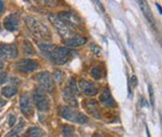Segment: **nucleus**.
<instances>
[{
  "label": "nucleus",
  "mask_w": 162,
  "mask_h": 137,
  "mask_svg": "<svg viewBox=\"0 0 162 137\" xmlns=\"http://www.w3.org/2000/svg\"><path fill=\"white\" fill-rule=\"evenodd\" d=\"M87 43V38L83 37V36L80 35H75V37H72L70 40L65 42V44H67L68 47H80V45H83V44Z\"/></svg>",
  "instance_id": "16"
},
{
  "label": "nucleus",
  "mask_w": 162,
  "mask_h": 137,
  "mask_svg": "<svg viewBox=\"0 0 162 137\" xmlns=\"http://www.w3.org/2000/svg\"><path fill=\"white\" fill-rule=\"evenodd\" d=\"M5 11V2L3 1H0V14Z\"/></svg>",
  "instance_id": "30"
},
{
  "label": "nucleus",
  "mask_w": 162,
  "mask_h": 137,
  "mask_svg": "<svg viewBox=\"0 0 162 137\" xmlns=\"http://www.w3.org/2000/svg\"><path fill=\"white\" fill-rule=\"evenodd\" d=\"M64 78V73L59 70H55L54 71V80H56L57 82H61L62 79Z\"/></svg>",
  "instance_id": "26"
},
{
  "label": "nucleus",
  "mask_w": 162,
  "mask_h": 137,
  "mask_svg": "<svg viewBox=\"0 0 162 137\" xmlns=\"http://www.w3.org/2000/svg\"><path fill=\"white\" fill-rule=\"evenodd\" d=\"M157 8H158V10H159L160 14H161V13H162V11H161V7H160V5H158V3H157Z\"/></svg>",
  "instance_id": "34"
},
{
  "label": "nucleus",
  "mask_w": 162,
  "mask_h": 137,
  "mask_svg": "<svg viewBox=\"0 0 162 137\" xmlns=\"http://www.w3.org/2000/svg\"><path fill=\"white\" fill-rule=\"evenodd\" d=\"M39 49L49 61L57 65H63L67 63L71 56V50L59 47L55 44L39 43Z\"/></svg>",
  "instance_id": "1"
},
{
  "label": "nucleus",
  "mask_w": 162,
  "mask_h": 137,
  "mask_svg": "<svg viewBox=\"0 0 162 137\" xmlns=\"http://www.w3.org/2000/svg\"><path fill=\"white\" fill-rule=\"evenodd\" d=\"M25 23H26L27 27L30 29L31 33L35 36L38 39L47 40L51 38L50 30L48 29V27L46 25H43L41 22L35 20L33 18H25Z\"/></svg>",
  "instance_id": "2"
},
{
  "label": "nucleus",
  "mask_w": 162,
  "mask_h": 137,
  "mask_svg": "<svg viewBox=\"0 0 162 137\" xmlns=\"http://www.w3.org/2000/svg\"><path fill=\"white\" fill-rule=\"evenodd\" d=\"M33 100L39 111H42V112L49 111V109H50V100H49L48 96L44 94V91L41 88H38L34 92Z\"/></svg>",
  "instance_id": "5"
},
{
  "label": "nucleus",
  "mask_w": 162,
  "mask_h": 137,
  "mask_svg": "<svg viewBox=\"0 0 162 137\" xmlns=\"http://www.w3.org/2000/svg\"><path fill=\"white\" fill-rule=\"evenodd\" d=\"M20 107H21V111L25 117H31L34 113V109H33V105H31L30 98L27 95L26 93L22 94L20 98Z\"/></svg>",
  "instance_id": "12"
},
{
  "label": "nucleus",
  "mask_w": 162,
  "mask_h": 137,
  "mask_svg": "<svg viewBox=\"0 0 162 137\" xmlns=\"http://www.w3.org/2000/svg\"><path fill=\"white\" fill-rule=\"evenodd\" d=\"M91 76L94 78L95 80H99L102 77H103V70L99 66H95L94 68L91 71Z\"/></svg>",
  "instance_id": "23"
},
{
  "label": "nucleus",
  "mask_w": 162,
  "mask_h": 137,
  "mask_svg": "<svg viewBox=\"0 0 162 137\" xmlns=\"http://www.w3.org/2000/svg\"><path fill=\"white\" fill-rule=\"evenodd\" d=\"M62 131H63L64 137H75V130L70 125L64 124L62 126Z\"/></svg>",
  "instance_id": "22"
},
{
  "label": "nucleus",
  "mask_w": 162,
  "mask_h": 137,
  "mask_svg": "<svg viewBox=\"0 0 162 137\" xmlns=\"http://www.w3.org/2000/svg\"><path fill=\"white\" fill-rule=\"evenodd\" d=\"M0 30H1V24H0Z\"/></svg>",
  "instance_id": "35"
},
{
  "label": "nucleus",
  "mask_w": 162,
  "mask_h": 137,
  "mask_svg": "<svg viewBox=\"0 0 162 137\" xmlns=\"http://www.w3.org/2000/svg\"><path fill=\"white\" fill-rule=\"evenodd\" d=\"M78 86L80 88V91L83 94L89 96H93L97 93V88H95V85L91 82H88L86 80H80L78 83Z\"/></svg>",
  "instance_id": "13"
},
{
  "label": "nucleus",
  "mask_w": 162,
  "mask_h": 137,
  "mask_svg": "<svg viewBox=\"0 0 162 137\" xmlns=\"http://www.w3.org/2000/svg\"><path fill=\"white\" fill-rule=\"evenodd\" d=\"M68 88H69L70 91H71L72 93L76 95L77 92H78V88H77V84H76V81H75L74 78H71V79H69V85H68Z\"/></svg>",
  "instance_id": "24"
},
{
  "label": "nucleus",
  "mask_w": 162,
  "mask_h": 137,
  "mask_svg": "<svg viewBox=\"0 0 162 137\" xmlns=\"http://www.w3.org/2000/svg\"><path fill=\"white\" fill-rule=\"evenodd\" d=\"M3 66H5V64H3V62H2V60L0 58V70L3 68Z\"/></svg>",
  "instance_id": "33"
},
{
  "label": "nucleus",
  "mask_w": 162,
  "mask_h": 137,
  "mask_svg": "<svg viewBox=\"0 0 162 137\" xmlns=\"http://www.w3.org/2000/svg\"><path fill=\"white\" fill-rule=\"evenodd\" d=\"M59 112L61 115V117H63L64 119L68 120V121L75 122L78 124H83L88 122V118L86 115H83L82 112L76 111L68 106H61L59 108Z\"/></svg>",
  "instance_id": "3"
},
{
  "label": "nucleus",
  "mask_w": 162,
  "mask_h": 137,
  "mask_svg": "<svg viewBox=\"0 0 162 137\" xmlns=\"http://www.w3.org/2000/svg\"><path fill=\"white\" fill-rule=\"evenodd\" d=\"M99 102L106 107H110V108L116 107V102H115L114 97L111 96V94H110V92L108 90L104 91L103 93L101 94V96H99Z\"/></svg>",
  "instance_id": "14"
},
{
  "label": "nucleus",
  "mask_w": 162,
  "mask_h": 137,
  "mask_svg": "<svg viewBox=\"0 0 162 137\" xmlns=\"http://www.w3.org/2000/svg\"><path fill=\"white\" fill-rule=\"evenodd\" d=\"M20 25V16L18 13H12L3 20V27L9 31H16Z\"/></svg>",
  "instance_id": "11"
},
{
  "label": "nucleus",
  "mask_w": 162,
  "mask_h": 137,
  "mask_svg": "<svg viewBox=\"0 0 162 137\" xmlns=\"http://www.w3.org/2000/svg\"><path fill=\"white\" fill-rule=\"evenodd\" d=\"M138 3H140V10H142V12L145 15V18H147V21H148L151 25H155V18H153L152 13H151V11H150V9H149L148 5H147V2H145V1H140Z\"/></svg>",
  "instance_id": "17"
},
{
  "label": "nucleus",
  "mask_w": 162,
  "mask_h": 137,
  "mask_svg": "<svg viewBox=\"0 0 162 137\" xmlns=\"http://www.w3.org/2000/svg\"><path fill=\"white\" fill-rule=\"evenodd\" d=\"M5 105H6V100H1V98H0V107L5 106Z\"/></svg>",
  "instance_id": "32"
},
{
  "label": "nucleus",
  "mask_w": 162,
  "mask_h": 137,
  "mask_svg": "<svg viewBox=\"0 0 162 137\" xmlns=\"http://www.w3.org/2000/svg\"><path fill=\"white\" fill-rule=\"evenodd\" d=\"M57 18L64 23L67 27H69L70 29L71 28H77L79 26V21L78 18H76V15L71 13V12H59Z\"/></svg>",
  "instance_id": "7"
},
{
  "label": "nucleus",
  "mask_w": 162,
  "mask_h": 137,
  "mask_svg": "<svg viewBox=\"0 0 162 137\" xmlns=\"http://www.w3.org/2000/svg\"><path fill=\"white\" fill-rule=\"evenodd\" d=\"M36 80L39 82L42 90H46L48 92H52L54 90V80H53L52 76L48 71L39 72L37 75V77H36Z\"/></svg>",
  "instance_id": "6"
},
{
  "label": "nucleus",
  "mask_w": 162,
  "mask_h": 137,
  "mask_svg": "<svg viewBox=\"0 0 162 137\" xmlns=\"http://www.w3.org/2000/svg\"><path fill=\"white\" fill-rule=\"evenodd\" d=\"M49 20H50V22L52 23L55 27H56V29L59 30V35L62 36V38H63L65 42L68 41V40H70L72 37H75L76 33H75L74 31L69 28V27L66 26V25L64 24V23L62 22L59 18H57V15L50 14V15H49Z\"/></svg>",
  "instance_id": "4"
},
{
  "label": "nucleus",
  "mask_w": 162,
  "mask_h": 137,
  "mask_svg": "<svg viewBox=\"0 0 162 137\" xmlns=\"http://www.w3.org/2000/svg\"><path fill=\"white\" fill-rule=\"evenodd\" d=\"M132 83H133V86L137 85V78H136V76H132Z\"/></svg>",
  "instance_id": "29"
},
{
  "label": "nucleus",
  "mask_w": 162,
  "mask_h": 137,
  "mask_svg": "<svg viewBox=\"0 0 162 137\" xmlns=\"http://www.w3.org/2000/svg\"><path fill=\"white\" fill-rule=\"evenodd\" d=\"M15 122H16V117L12 113V115H9V125L13 126L14 124H15Z\"/></svg>",
  "instance_id": "27"
},
{
  "label": "nucleus",
  "mask_w": 162,
  "mask_h": 137,
  "mask_svg": "<svg viewBox=\"0 0 162 137\" xmlns=\"http://www.w3.org/2000/svg\"><path fill=\"white\" fill-rule=\"evenodd\" d=\"M44 133L41 128L36 127V126H33L30 127L25 134V137H43Z\"/></svg>",
  "instance_id": "19"
},
{
  "label": "nucleus",
  "mask_w": 162,
  "mask_h": 137,
  "mask_svg": "<svg viewBox=\"0 0 162 137\" xmlns=\"http://www.w3.org/2000/svg\"><path fill=\"white\" fill-rule=\"evenodd\" d=\"M83 108L86 109V111L89 113L90 115L94 117L95 119H102V115H101V111H99V105H97V102L96 100H83V104H82Z\"/></svg>",
  "instance_id": "10"
},
{
  "label": "nucleus",
  "mask_w": 162,
  "mask_h": 137,
  "mask_svg": "<svg viewBox=\"0 0 162 137\" xmlns=\"http://www.w3.org/2000/svg\"><path fill=\"white\" fill-rule=\"evenodd\" d=\"M93 137H105L103 134H99V133H94L93 134Z\"/></svg>",
  "instance_id": "31"
},
{
  "label": "nucleus",
  "mask_w": 162,
  "mask_h": 137,
  "mask_svg": "<svg viewBox=\"0 0 162 137\" xmlns=\"http://www.w3.org/2000/svg\"><path fill=\"white\" fill-rule=\"evenodd\" d=\"M148 92H149V96H150V104L151 106H155V96H153V90L152 86L149 84L148 85Z\"/></svg>",
  "instance_id": "25"
},
{
  "label": "nucleus",
  "mask_w": 162,
  "mask_h": 137,
  "mask_svg": "<svg viewBox=\"0 0 162 137\" xmlns=\"http://www.w3.org/2000/svg\"><path fill=\"white\" fill-rule=\"evenodd\" d=\"M23 52H24L26 55H34V54H35V50H34L33 44L29 41H27V40H25V41L23 42Z\"/></svg>",
  "instance_id": "21"
},
{
  "label": "nucleus",
  "mask_w": 162,
  "mask_h": 137,
  "mask_svg": "<svg viewBox=\"0 0 162 137\" xmlns=\"http://www.w3.org/2000/svg\"><path fill=\"white\" fill-rule=\"evenodd\" d=\"M24 128V121H21L15 127H13V130L11 132H9L5 137H20L21 132L23 131Z\"/></svg>",
  "instance_id": "20"
},
{
  "label": "nucleus",
  "mask_w": 162,
  "mask_h": 137,
  "mask_svg": "<svg viewBox=\"0 0 162 137\" xmlns=\"http://www.w3.org/2000/svg\"><path fill=\"white\" fill-rule=\"evenodd\" d=\"M15 66L16 69L21 72H31L39 67V64L35 61L30 60V58H24V60L16 63Z\"/></svg>",
  "instance_id": "8"
},
{
  "label": "nucleus",
  "mask_w": 162,
  "mask_h": 137,
  "mask_svg": "<svg viewBox=\"0 0 162 137\" xmlns=\"http://www.w3.org/2000/svg\"><path fill=\"white\" fill-rule=\"evenodd\" d=\"M7 78H8L7 73H6V72H0V84L5 83V82L7 81Z\"/></svg>",
  "instance_id": "28"
},
{
  "label": "nucleus",
  "mask_w": 162,
  "mask_h": 137,
  "mask_svg": "<svg viewBox=\"0 0 162 137\" xmlns=\"http://www.w3.org/2000/svg\"><path fill=\"white\" fill-rule=\"evenodd\" d=\"M18 91V88H16V86L9 85V86H5V88H2V90H1V94H2L3 96H6V97L10 98V97H13L14 95H16Z\"/></svg>",
  "instance_id": "18"
},
{
  "label": "nucleus",
  "mask_w": 162,
  "mask_h": 137,
  "mask_svg": "<svg viewBox=\"0 0 162 137\" xmlns=\"http://www.w3.org/2000/svg\"><path fill=\"white\" fill-rule=\"evenodd\" d=\"M62 95H63V100L67 103L68 105H70L71 107H77L78 106V103H77L76 95L72 93L71 91L68 88H65L62 92Z\"/></svg>",
  "instance_id": "15"
},
{
  "label": "nucleus",
  "mask_w": 162,
  "mask_h": 137,
  "mask_svg": "<svg viewBox=\"0 0 162 137\" xmlns=\"http://www.w3.org/2000/svg\"><path fill=\"white\" fill-rule=\"evenodd\" d=\"M18 56V47L15 43L0 44V57L5 58H15Z\"/></svg>",
  "instance_id": "9"
}]
</instances>
